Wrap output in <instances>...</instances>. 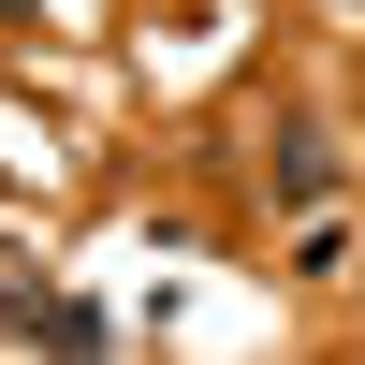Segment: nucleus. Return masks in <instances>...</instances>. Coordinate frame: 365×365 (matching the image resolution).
I'll return each instance as SVG.
<instances>
[{"instance_id":"obj_2","label":"nucleus","mask_w":365,"mask_h":365,"mask_svg":"<svg viewBox=\"0 0 365 365\" xmlns=\"http://www.w3.org/2000/svg\"><path fill=\"white\" fill-rule=\"evenodd\" d=\"M29 336H44V351H103L117 322H103V307H29Z\"/></svg>"},{"instance_id":"obj_1","label":"nucleus","mask_w":365,"mask_h":365,"mask_svg":"<svg viewBox=\"0 0 365 365\" xmlns=\"http://www.w3.org/2000/svg\"><path fill=\"white\" fill-rule=\"evenodd\" d=\"M278 205H322V117H278Z\"/></svg>"}]
</instances>
